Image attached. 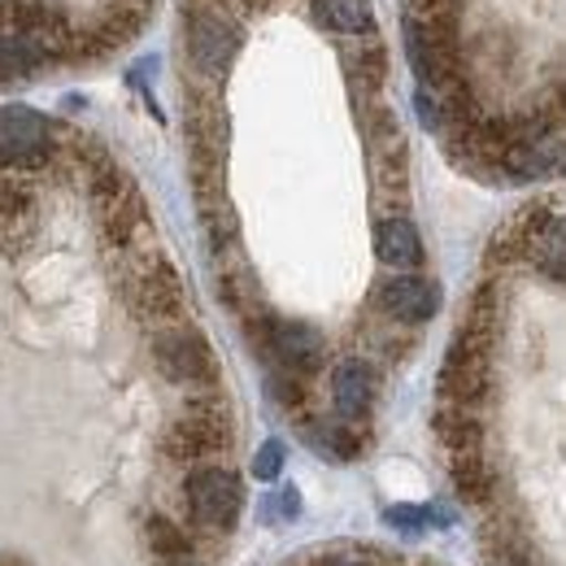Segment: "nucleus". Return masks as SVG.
Returning a JSON list of instances; mask_svg holds the SVG:
<instances>
[{
	"label": "nucleus",
	"instance_id": "obj_1",
	"mask_svg": "<svg viewBox=\"0 0 566 566\" xmlns=\"http://www.w3.org/2000/svg\"><path fill=\"white\" fill-rule=\"evenodd\" d=\"M222 366L132 175L0 109V566H222Z\"/></svg>",
	"mask_w": 566,
	"mask_h": 566
},
{
	"label": "nucleus",
	"instance_id": "obj_2",
	"mask_svg": "<svg viewBox=\"0 0 566 566\" xmlns=\"http://www.w3.org/2000/svg\"><path fill=\"white\" fill-rule=\"evenodd\" d=\"M436 440L480 566H566V201L493 235L436 379Z\"/></svg>",
	"mask_w": 566,
	"mask_h": 566
},
{
	"label": "nucleus",
	"instance_id": "obj_3",
	"mask_svg": "<svg viewBox=\"0 0 566 566\" xmlns=\"http://www.w3.org/2000/svg\"><path fill=\"white\" fill-rule=\"evenodd\" d=\"M184 49H188V66L218 83L235 49H240V27L231 22L222 0H188V18H184Z\"/></svg>",
	"mask_w": 566,
	"mask_h": 566
},
{
	"label": "nucleus",
	"instance_id": "obj_4",
	"mask_svg": "<svg viewBox=\"0 0 566 566\" xmlns=\"http://www.w3.org/2000/svg\"><path fill=\"white\" fill-rule=\"evenodd\" d=\"M280 566H444L410 549H392V545H375V541H327L314 545L305 554H292Z\"/></svg>",
	"mask_w": 566,
	"mask_h": 566
},
{
	"label": "nucleus",
	"instance_id": "obj_5",
	"mask_svg": "<svg viewBox=\"0 0 566 566\" xmlns=\"http://www.w3.org/2000/svg\"><path fill=\"white\" fill-rule=\"evenodd\" d=\"M49 62H53V53H49L40 40H31L27 31L0 22V83L31 78L40 66H49Z\"/></svg>",
	"mask_w": 566,
	"mask_h": 566
},
{
	"label": "nucleus",
	"instance_id": "obj_6",
	"mask_svg": "<svg viewBox=\"0 0 566 566\" xmlns=\"http://www.w3.org/2000/svg\"><path fill=\"white\" fill-rule=\"evenodd\" d=\"M314 18L336 35H366L370 0H314Z\"/></svg>",
	"mask_w": 566,
	"mask_h": 566
},
{
	"label": "nucleus",
	"instance_id": "obj_7",
	"mask_svg": "<svg viewBox=\"0 0 566 566\" xmlns=\"http://www.w3.org/2000/svg\"><path fill=\"white\" fill-rule=\"evenodd\" d=\"M280 444H266V449H262V453H258V475H262V480H271V475H275V471H280Z\"/></svg>",
	"mask_w": 566,
	"mask_h": 566
}]
</instances>
